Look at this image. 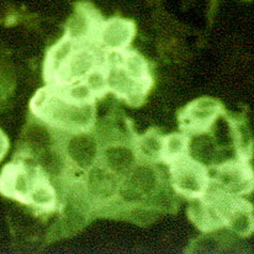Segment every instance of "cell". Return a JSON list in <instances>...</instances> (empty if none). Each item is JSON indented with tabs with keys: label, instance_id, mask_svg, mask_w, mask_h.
<instances>
[{
	"label": "cell",
	"instance_id": "7c38bea8",
	"mask_svg": "<svg viewBox=\"0 0 254 254\" xmlns=\"http://www.w3.org/2000/svg\"><path fill=\"white\" fill-rule=\"evenodd\" d=\"M188 216L191 222L205 233L225 228V218L217 199L210 192L200 199L190 200L188 206Z\"/></svg>",
	"mask_w": 254,
	"mask_h": 254
},
{
	"label": "cell",
	"instance_id": "ba28073f",
	"mask_svg": "<svg viewBox=\"0 0 254 254\" xmlns=\"http://www.w3.org/2000/svg\"><path fill=\"white\" fill-rule=\"evenodd\" d=\"M225 114L222 105L211 98H200L188 104L179 114V127L182 132L195 134L210 132L216 121Z\"/></svg>",
	"mask_w": 254,
	"mask_h": 254
},
{
	"label": "cell",
	"instance_id": "5b68a950",
	"mask_svg": "<svg viewBox=\"0 0 254 254\" xmlns=\"http://www.w3.org/2000/svg\"><path fill=\"white\" fill-rule=\"evenodd\" d=\"M40 166L29 163L26 158H15L0 173V194L29 205L35 177Z\"/></svg>",
	"mask_w": 254,
	"mask_h": 254
},
{
	"label": "cell",
	"instance_id": "9a60e30c",
	"mask_svg": "<svg viewBox=\"0 0 254 254\" xmlns=\"http://www.w3.org/2000/svg\"><path fill=\"white\" fill-rule=\"evenodd\" d=\"M134 138L136 139H133L132 143L139 162H147V163L161 162L163 136L159 132H157L156 129H149L144 134Z\"/></svg>",
	"mask_w": 254,
	"mask_h": 254
},
{
	"label": "cell",
	"instance_id": "52a82bcc",
	"mask_svg": "<svg viewBox=\"0 0 254 254\" xmlns=\"http://www.w3.org/2000/svg\"><path fill=\"white\" fill-rule=\"evenodd\" d=\"M67 134L64 143L61 144V151L70 166L88 172L99 163L101 141L98 133H94L90 129Z\"/></svg>",
	"mask_w": 254,
	"mask_h": 254
},
{
	"label": "cell",
	"instance_id": "30bf717a",
	"mask_svg": "<svg viewBox=\"0 0 254 254\" xmlns=\"http://www.w3.org/2000/svg\"><path fill=\"white\" fill-rule=\"evenodd\" d=\"M139 162L132 142L113 141L101 144L99 164L123 180Z\"/></svg>",
	"mask_w": 254,
	"mask_h": 254
},
{
	"label": "cell",
	"instance_id": "277c9868",
	"mask_svg": "<svg viewBox=\"0 0 254 254\" xmlns=\"http://www.w3.org/2000/svg\"><path fill=\"white\" fill-rule=\"evenodd\" d=\"M105 53L94 45L78 46L47 80L51 85H68L83 80L103 63Z\"/></svg>",
	"mask_w": 254,
	"mask_h": 254
},
{
	"label": "cell",
	"instance_id": "2e32d148",
	"mask_svg": "<svg viewBox=\"0 0 254 254\" xmlns=\"http://www.w3.org/2000/svg\"><path fill=\"white\" fill-rule=\"evenodd\" d=\"M79 45H77L73 40H70L69 37L64 36L61 39V41H58L56 45H53L50 48L47 53V57H46L45 65H43V75H45V79L47 82L50 79L51 75L53 74L56 69L72 55L73 51L78 47Z\"/></svg>",
	"mask_w": 254,
	"mask_h": 254
},
{
	"label": "cell",
	"instance_id": "8fae6325",
	"mask_svg": "<svg viewBox=\"0 0 254 254\" xmlns=\"http://www.w3.org/2000/svg\"><path fill=\"white\" fill-rule=\"evenodd\" d=\"M136 34L131 20L113 17L103 21L96 36L95 46L104 53H116L129 47Z\"/></svg>",
	"mask_w": 254,
	"mask_h": 254
},
{
	"label": "cell",
	"instance_id": "7a4b0ae2",
	"mask_svg": "<svg viewBox=\"0 0 254 254\" xmlns=\"http://www.w3.org/2000/svg\"><path fill=\"white\" fill-rule=\"evenodd\" d=\"M170 187L180 196L189 200L205 196L211 185L209 168L190 154L168 164Z\"/></svg>",
	"mask_w": 254,
	"mask_h": 254
},
{
	"label": "cell",
	"instance_id": "ac0fdd59",
	"mask_svg": "<svg viewBox=\"0 0 254 254\" xmlns=\"http://www.w3.org/2000/svg\"><path fill=\"white\" fill-rule=\"evenodd\" d=\"M51 85V84H48ZM55 90L60 96H62L65 100L74 104H80V105H86V104H95V95L90 90L84 80L72 83L68 85H52Z\"/></svg>",
	"mask_w": 254,
	"mask_h": 254
},
{
	"label": "cell",
	"instance_id": "9c48e42d",
	"mask_svg": "<svg viewBox=\"0 0 254 254\" xmlns=\"http://www.w3.org/2000/svg\"><path fill=\"white\" fill-rule=\"evenodd\" d=\"M103 17L98 10L89 2H79L75 6L74 14L68 20L65 36L73 40L77 45H94L103 22Z\"/></svg>",
	"mask_w": 254,
	"mask_h": 254
},
{
	"label": "cell",
	"instance_id": "e0dca14e",
	"mask_svg": "<svg viewBox=\"0 0 254 254\" xmlns=\"http://www.w3.org/2000/svg\"><path fill=\"white\" fill-rule=\"evenodd\" d=\"M190 148V136L179 132V133H172L169 136H163L162 141V153L161 162L168 166L172 162L183 158L189 154Z\"/></svg>",
	"mask_w": 254,
	"mask_h": 254
},
{
	"label": "cell",
	"instance_id": "4fadbf2b",
	"mask_svg": "<svg viewBox=\"0 0 254 254\" xmlns=\"http://www.w3.org/2000/svg\"><path fill=\"white\" fill-rule=\"evenodd\" d=\"M29 206L40 212H52L58 206V197L55 187L51 183L47 173L40 167L35 177L31 194L29 197Z\"/></svg>",
	"mask_w": 254,
	"mask_h": 254
},
{
	"label": "cell",
	"instance_id": "6da1fadb",
	"mask_svg": "<svg viewBox=\"0 0 254 254\" xmlns=\"http://www.w3.org/2000/svg\"><path fill=\"white\" fill-rule=\"evenodd\" d=\"M31 111L35 118L42 121L51 129L75 133L90 131L95 124L94 104L70 103L57 94L52 85L40 89L32 98Z\"/></svg>",
	"mask_w": 254,
	"mask_h": 254
},
{
	"label": "cell",
	"instance_id": "8992f818",
	"mask_svg": "<svg viewBox=\"0 0 254 254\" xmlns=\"http://www.w3.org/2000/svg\"><path fill=\"white\" fill-rule=\"evenodd\" d=\"M104 67L108 79L109 93H114L132 106H139L151 90L152 84L132 79L116 60L115 53H105Z\"/></svg>",
	"mask_w": 254,
	"mask_h": 254
},
{
	"label": "cell",
	"instance_id": "3957f363",
	"mask_svg": "<svg viewBox=\"0 0 254 254\" xmlns=\"http://www.w3.org/2000/svg\"><path fill=\"white\" fill-rule=\"evenodd\" d=\"M211 187L223 194L243 196L253 189L252 157L232 158L216 164Z\"/></svg>",
	"mask_w": 254,
	"mask_h": 254
},
{
	"label": "cell",
	"instance_id": "5bb4252c",
	"mask_svg": "<svg viewBox=\"0 0 254 254\" xmlns=\"http://www.w3.org/2000/svg\"><path fill=\"white\" fill-rule=\"evenodd\" d=\"M116 60L120 63L124 70L132 78L141 83L153 84L148 62L136 51H129L128 48L121 52H116Z\"/></svg>",
	"mask_w": 254,
	"mask_h": 254
},
{
	"label": "cell",
	"instance_id": "d6986e66",
	"mask_svg": "<svg viewBox=\"0 0 254 254\" xmlns=\"http://www.w3.org/2000/svg\"><path fill=\"white\" fill-rule=\"evenodd\" d=\"M83 80L90 88V90L93 91L96 99L105 96L109 93V86L108 79H106L105 67H104V61L98 68H95L93 72L89 73Z\"/></svg>",
	"mask_w": 254,
	"mask_h": 254
},
{
	"label": "cell",
	"instance_id": "ffe728a7",
	"mask_svg": "<svg viewBox=\"0 0 254 254\" xmlns=\"http://www.w3.org/2000/svg\"><path fill=\"white\" fill-rule=\"evenodd\" d=\"M7 149H9V139H7V137L5 136L4 132L0 129V161L4 158Z\"/></svg>",
	"mask_w": 254,
	"mask_h": 254
}]
</instances>
